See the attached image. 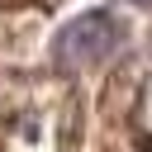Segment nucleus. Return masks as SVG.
<instances>
[{"label": "nucleus", "instance_id": "1", "mask_svg": "<svg viewBox=\"0 0 152 152\" xmlns=\"http://www.w3.org/2000/svg\"><path fill=\"white\" fill-rule=\"evenodd\" d=\"M124 43V24L109 10H86L71 24H62L57 43H52V62L62 71H90L100 62H109Z\"/></svg>", "mask_w": 152, "mask_h": 152}, {"label": "nucleus", "instance_id": "2", "mask_svg": "<svg viewBox=\"0 0 152 152\" xmlns=\"http://www.w3.org/2000/svg\"><path fill=\"white\" fill-rule=\"evenodd\" d=\"M128 5H138V10H152V0H128Z\"/></svg>", "mask_w": 152, "mask_h": 152}]
</instances>
